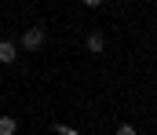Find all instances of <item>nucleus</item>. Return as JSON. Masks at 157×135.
Returning <instances> with one entry per match:
<instances>
[{"mask_svg": "<svg viewBox=\"0 0 157 135\" xmlns=\"http://www.w3.org/2000/svg\"><path fill=\"white\" fill-rule=\"evenodd\" d=\"M117 135H139V132H135L132 124H121V128H117Z\"/></svg>", "mask_w": 157, "mask_h": 135, "instance_id": "obj_6", "label": "nucleus"}, {"mask_svg": "<svg viewBox=\"0 0 157 135\" xmlns=\"http://www.w3.org/2000/svg\"><path fill=\"white\" fill-rule=\"evenodd\" d=\"M22 47H26V51H40V47H44V29H40V26H29V29L22 33Z\"/></svg>", "mask_w": 157, "mask_h": 135, "instance_id": "obj_1", "label": "nucleus"}, {"mask_svg": "<svg viewBox=\"0 0 157 135\" xmlns=\"http://www.w3.org/2000/svg\"><path fill=\"white\" fill-rule=\"evenodd\" d=\"M18 132V121L15 117H0V135H15Z\"/></svg>", "mask_w": 157, "mask_h": 135, "instance_id": "obj_4", "label": "nucleus"}, {"mask_svg": "<svg viewBox=\"0 0 157 135\" xmlns=\"http://www.w3.org/2000/svg\"><path fill=\"white\" fill-rule=\"evenodd\" d=\"M51 128H55V132H59V135H80V132H73V128H66V124H59V121H55Z\"/></svg>", "mask_w": 157, "mask_h": 135, "instance_id": "obj_5", "label": "nucleus"}, {"mask_svg": "<svg viewBox=\"0 0 157 135\" xmlns=\"http://www.w3.org/2000/svg\"><path fill=\"white\" fill-rule=\"evenodd\" d=\"M84 4H88V7H102V0H84Z\"/></svg>", "mask_w": 157, "mask_h": 135, "instance_id": "obj_7", "label": "nucleus"}, {"mask_svg": "<svg viewBox=\"0 0 157 135\" xmlns=\"http://www.w3.org/2000/svg\"><path fill=\"white\" fill-rule=\"evenodd\" d=\"M84 47H88L91 55H102V47H106V37H102V33H88V40H84Z\"/></svg>", "mask_w": 157, "mask_h": 135, "instance_id": "obj_3", "label": "nucleus"}, {"mask_svg": "<svg viewBox=\"0 0 157 135\" xmlns=\"http://www.w3.org/2000/svg\"><path fill=\"white\" fill-rule=\"evenodd\" d=\"M18 58V44L15 40H0V66H11Z\"/></svg>", "mask_w": 157, "mask_h": 135, "instance_id": "obj_2", "label": "nucleus"}]
</instances>
